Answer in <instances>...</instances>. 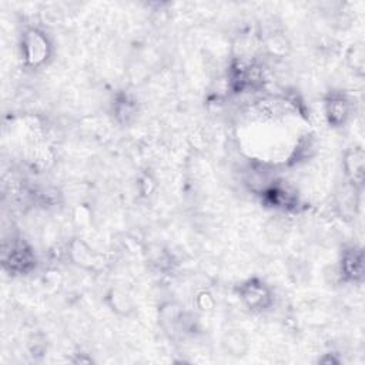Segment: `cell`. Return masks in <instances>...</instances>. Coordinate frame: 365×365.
<instances>
[{
    "mask_svg": "<svg viewBox=\"0 0 365 365\" xmlns=\"http://www.w3.org/2000/svg\"><path fill=\"white\" fill-rule=\"evenodd\" d=\"M348 61L352 70H355L358 74H362L364 70V47L361 43L352 44L349 53H348Z\"/></svg>",
    "mask_w": 365,
    "mask_h": 365,
    "instance_id": "obj_7",
    "label": "cell"
},
{
    "mask_svg": "<svg viewBox=\"0 0 365 365\" xmlns=\"http://www.w3.org/2000/svg\"><path fill=\"white\" fill-rule=\"evenodd\" d=\"M362 271H364V264H362L361 248L352 245L345 251H342L341 274L351 281H356L362 278Z\"/></svg>",
    "mask_w": 365,
    "mask_h": 365,
    "instance_id": "obj_5",
    "label": "cell"
},
{
    "mask_svg": "<svg viewBox=\"0 0 365 365\" xmlns=\"http://www.w3.org/2000/svg\"><path fill=\"white\" fill-rule=\"evenodd\" d=\"M48 51L50 44L41 31L36 29H29L24 31L21 37V56L26 64L31 67L43 64L48 57Z\"/></svg>",
    "mask_w": 365,
    "mask_h": 365,
    "instance_id": "obj_1",
    "label": "cell"
},
{
    "mask_svg": "<svg viewBox=\"0 0 365 365\" xmlns=\"http://www.w3.org/2000/svg\"><path fill=\"white\" fill-rule=\"evenodd\" d=\"M345 175L354 190L361 188L364 182V151L361 147H351L344 157Z\"/></svg>",
    "mask_w": 365,
    "mask_h": 365,
    "instance_id": "obj_4",
    "label": "cell"
},
{
    "mask_svg": "<svg viewBox=\"0 0 365 365\" xmlns=\"http://www.w3.org/2000/svg\"><path fill=\"white\" fill-rule=\"evenodd\" d=\"M4 262H10L11 269L26 271L27 268L31 267L33 254L24 242H14L11 245L9 257L4 255Z\"/></svg>",
    "mask_w": 365,
    "mask_h": 365,
    "instance_id": "obj_6",
    "label": "cell"
},
{
    "mask_svg": "<svg viewBox=\"0 0 365 365\" xmlns=\"http://www.w3.org/2000/svg\"><path fill=\"white\" fill-rule=\"evenodd\" d=\"M351 113V101L341 93H332L325 100V117L332 127L342 125Z\"/></svg>",
    "mask_w": 365,
    "mask_h": 365,
    "instance_id": "obj_3",
    "label": "cell"
},
{
    "mask_svg": "<svg viewBox=\"0 0 365 365\" xmlns=\"http://www.w3.org/2000/svg\"><path fill=\"white\" fill-rule=\"evenodd\" d=\"M238 294L244 305L251 311H262L271 304V292L268 287L257 278L241 284Z\"/></svg>",
    "mask_w": 365,
    "mask_h": 365,
    "instance_id": "obj_2",
    "label": "cell"
}]
</instances>
